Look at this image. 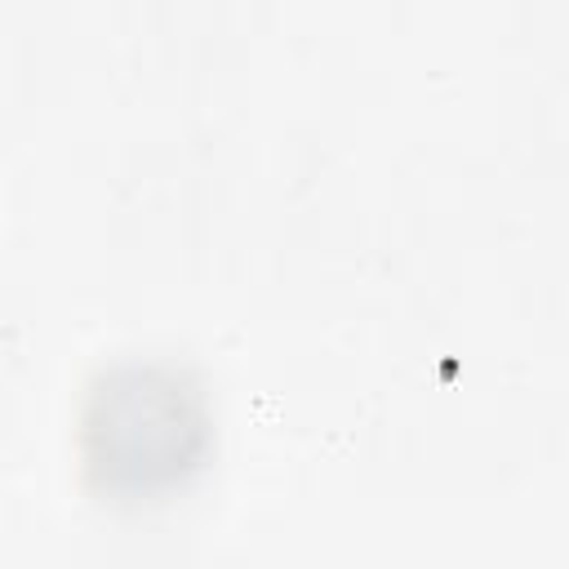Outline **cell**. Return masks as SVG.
<instances>
[{
  "instance_id": "1",
  "label": "cell",
  "mask_w": 569,
  "mask_h": 569,
  "mask_svg": "<svg viewBox=\"0 0 569 569\" xmlns=\"http://www.w3.org/2000/svg\"><path fill=\"white\" fill-rule=\"evenodd\" d=\"M80 449L89 480L107 493L147 498L182 485L209 449L204 391L160 360L116 365L84 400Z\"/></svg>"
}]
</instances>
